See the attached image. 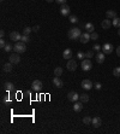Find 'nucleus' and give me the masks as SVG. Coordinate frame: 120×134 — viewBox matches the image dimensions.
<instances>
[{"instance_id":"f257e3e1","label":"nucleus","mask_w":120,"mask_h":134,"mask_svg":"<svg viewBox=\"0 0 120 134\" xmlns=\"http://www.w3.org/2000/svg\"><path fill=\"white\" fill-rule=\"evenodd\" d=\"M81 35H82V33H81L79 28H71L67 32V36H69L70 40H77V39L81 37Z\"/></svg>"},{"instance_id":"f03ea898","label":"nucleus","mask_w":120,"mask_h":134,"mask_svg":"<svg viewBox=\"0 0 120 134\" xmlns=\"http://www.w3.org/2000/svg\"><path fill=\"white\" fill-rule=\"evenodd\" d=\"M13 50H15V52H17V53H24V52L27 51L25 42H23V41H17L16 45L13 46Z\"/></svg>"},{"instance_id":"7ed1b4c3","label":"nucleus","mask_w":120,"mask_h":134,"mask_svg":"<svg viewBox=\"0 0 120 134\" xmlns=\"http://www.w3.org/2000/svg\"><path fill=\"white\" fill-rule=\"evenodd\" d=\"M42 87H43V85H42V82L40 80H34L33 81V83H31V89L34 91V92H41L42 91Z\"/></svg>"},{"instance_id":"20e7f679","label":"nucleus","mask_w":120,"mask_h":134,"mask_svg":"<svg viewBox=\"0 0 120 134\" xmlns=\"http://www.w3.org/2000/svg\"><path fill=\"white\" fill-rule=\"evenodd\" d=\"M92 68V63L90 59H83L82 61V69H83V71H89V70H91Z\"/></svg>"},{"instance_id":"39448f33","label":"nucleus","mask_w":120,"mask_h":134,"mask_svg":"<svg viewBox=\"0 0 120 134\" xmlns=\"http://www.w3.org/2000/svg\"><path fill=\"white\" fill-rule=\"evenodd\" d=\"M67 99H69L70 101L74 103V101H77V100L79 99V94H78L76 91H71V92L67 93Z\"/></svg>"},{"instance_id":"423d86ee","label":"nucleus","mask_w":120,"mask_h":134,"mask_svg":"<svg viewBox=\"0 0 120 134\" xmlns=\"http://www.w3.org/2000/svg\"><path fill=\"white\" fill-rule=\"evenodd\" d=\"M9 62H11L12 64H18L19 62H20V57H19V53H12L10 54L9 57Z\"/></svg>"},{"instance_id":"0eeeda50","label":"nucleus","mask_w":120,"mask_h":134,"mask_svg":"<svg viewBox=\"0 0 120 134\" xmlns=\"http://www.w3.org/2000/svg\"><path fill=\"white\" fill-rule=\"evenodd\" d=\"M66 68L70 70V71H76V69H77V63L74 59H69V62L66 64Z\"/></svg>"},{"instance_id":"6e6552de","label":"nucleus","mask_w":120,"mask_h":134,"mask_svg":"<svg viewBox=\"0 0 120 134\" xmlns=\"http://www.w3.org/2000/svg\"><path fill=\"white\" fill-rule=\"evenodd\" d=\"M102 50H103V53L104 54H111L113 52V45L107 42V44H103L102 46Z\"/></svg>"},{"instance_id":"1a4fd4ad","label":"nucleus","mask_w":120,"mask_h":134,"mask_svg":"<svg viewBox=\"0 0 120 134\" xmlns=\"http://www.w3.org/2000/svg\"><path fill=\"white\" fill-rule=\"evenodd\" d=\"M70 12H71L70 6H67L66 4L61 5V7H60V13H61L63 16H69V15H70Z\"/></svg>"},{"instance_id":"9d476101","label":"nucleus","mask_w":120,"mask_h":134,"mask_svg":"<svg viewBox=\"0 0 120 134\" xmlns=\"http://www.w3.org/2000/svg\"><path fill=\"white\" fill-rule=\"evenodd\" d=\"M10 39L12 40V41H20V39H22V36L19 34L18 32H11L10 33Z\"/></svg>"},{"instance_id":"9b49d317","label":"nucleus","mask_w":120,"mask_h":134,"mask_svg":"<svg viewBox=\"0 0 120 134\" xmlns=\"http://www.w3.org/2000/svg\"><path fill=\"white\" fill-rule=\"evenodd\" d=\"M89 40H91V39H90V34H89L88 32H86V33H83V34L81 35V37H79V41H81L82 44H88Z\"/></svg>"},{"instance_id":"f8f14e48","label":"nucleus","mask_w":120,"mask_h":134,"mask_svg":"<svg viewBox=\"0 0 120 134\" xmlns=\"http://www.w3.org/2000/svg\"><path fill=\"white\" fill-rule=\"evenodd\" d=\"M82 88L84 89H86V91H89V89H91L92 88V82L90 80H83L82 81Z\"/></svg>"},{"instance_id":"ddd939ff","label":"nucleus","mask_w":120,"mask_h":134,"mask_svg":"<svg viewBox=\"0 0 120 134\" xmlns=\"http://www.w3.org/2000/svg\"><path fill=\"white\" fill-rule=\"evenodd\" d=\"M113 26V23H112V21L109 18H107V19H103L101 23V27L102 29H109V28Z\"/></svg>"},{"instance_id":"4468645a","label":"nucleus","mask_w":120,"mask_h":134,"mask_svg":"<svg viewBox=\"0 0 120 134\" xmlns=\"http://www.w3.org/2000/svg\"><path fill=\"white\" fill-rule=\"evenodd\" d=\"M91 125L95 127V128H99V127H101L102 125V120H101V117H94L92 118V122H91Z\"/></svg>"},{"instance_id":"2eb2a0df","label":"nucleus","mask_w":120,"mask_h":134,"mask_svg":"<svg viewBox=\"0 0 120 134\" xmlns=\"http://www.w3.org/2000/svg\"><path fill=\"white\" fill-rule=\"evenodd\" d=\"M53 83H54V86L58 87V88H61V87L64 86V82H63V80H61L60 77H58V76H55V77L53 79Z\"/></svg>"},{"instance_id":"dca6fc26","label":"nucleus","mask_w":120,"mask_h":134,"mask_svg":"<svg viewBox=\"0 0 120 134\" xmlns=\"http://www.w3.org/2000/svg\"><path fill=\"white\" fill-rule=\"evenodd\" d=\"M82 109H83V103L82 101H74L73 104L74 112H79V111H82Z\"/></svg>"},{"instance_id":"f3484780","label":"nucleus","mask_w":120,"mask_h":134,"mask_svg":"<svg viewBox=\"0 0 120 134\" xmlns=\"http://www.w3.org/2000/svg\"><path fill=\"white\" fill-rule=\"evenodd\" d=\"M95 59H96V62L99 63V64L103 63L104 62V53L103 52H99V53L95 56Z\"/></svg>"},{"instance_id":"a211bd4d","label":"nucleus","mask_w":120,"mask_h":134,"mask_svg":"<svg viewBox=\"0 0 120 134\" xmlns=\"http://www.w3.org/2000/svg\"><path fill=\"white\" fill-rule=\"evenodd\" d=\"M72 50L71 48H66L64 51V53H63V57H64L65 59H71L72 58Z\"/></svg>"},{"instance_id":"6ab92c4d","label":"nucleus","mask_w":120,"mask_h":134,"mask_svg":"<svg viewBox=\"0 0 120 134\" xmlns=\"http://www.w3.org/2000/svg\"><path fill=\"white\" fill-rule=\"evenodd\" d=\"M12 69H13V64H12L11 62L4 64V71L5 72H11L12 71Z\"/></svg>"},{"instance_id":"aec40b11","label":"nucleus","mask_w":120,"mask_h":134,"mask_svg":"<svg viewBox=\"0 0 120 134\" xmlns=\"http://www.w3.org/2000/svg\"><path fill=\"white\" fill-rule=\"evenodd\" d=\"M106 17L109 18V19H113V18L117 17V12H115L114 10H108V11L106 12Z\"/></svg>"},{"instance_id":"412c9836","label":"nucleus","mask_w":120,"mask_h":134,"mask_svg":"<svg viewBox=\"0 0 120 134\" xmlns=\"http://www.w3.org/2000/svg\"><path fill=\"white\" fill-rule=\"evenodd\" d=\"M4 87H5V91L6 92H11V91H13V88H15V85L12 82H5Z\"/></svg>"},{"instance_id":"4be33fe9","label":"nucleus","mask_w":120,"mask_h":134,"mask_svg":"<svg viewBox=\"0 0 120 134\" xmlns=\"http://www.w3.org/2000/svg\"><path fill=\"white\" fill-rule=\"evenodd\" d=\"M84 28H85V30L88 32V33H94V29H95V27H94V24L92 23H86L85 26H84Z\"/></svg>"},{"instance_id":"5701e85b","label":"nucleus","mask_w":120,"mask_h":134,"mask_svg":"<svg viewBox=\"0 0 120 134\" xmlns=\"http://www.w3.org/2000/svg\"><path fill=\"white\" fill-rule=\"evenodd\" d=\"M63 71H64V70H63L61 67H56L55 69H54V75L58 76V77H60V76L63 75Z\"/></svg>"},{"instance_id":"b1692460","label":"nucleus","mask_w":120,"mask_h":134,"mask_svg":"<svg viewBox=\"0 0 120 134\" xmlns=\"http://www.w3.org/2000/svg\"><path fill=\"white\" fill-rule=\"evenodd\" d=\"M79 100H81L82 103H86V101H89V96H88L86 93H83V94L79 96Z\"/></svg>"},{"instance_id":"393cba45","label":"nucleus","mask_w":120,"mask_h":134,"mask_svg":"<svg viewBox=\"0 0 120 134\" xmlns=\"http://www.w3.org/2000/svg\"><path fill=\"white\" fill-rule=\"evenodd\" d=\"M113 27H115V28H120V18L119 17H115V18H113Z\"/></svg>"},{"instance_id":"a878e982","label":"nucleus","mask_w":120,"mask_h":134,"mask_svg":"<svg viewBox=\"0 0 120 134\" xmlns=\"http://www.w3.org/2000/svg\"><path fill=\"white\" fill-rule=\"evenodd\" d=\"M91 122H92V118H91V117L85 116V117L83 118V123H84V125L89 126V125H91Z\"/></svg>"},{"instance_id":"bb28decb","label":"nucleus","mask_w":120,"mask_h":134,"mask_svg":"<svg viewBox=\"0 0 120 134\" xmlns=\"http://www.w3.org/2000/svg\"><path fill=\"white\" fill-rule=\"evenodd\" d=\"M113 75H114L115 77H120V67L114 68V70H113Z\"/></svg>"},{"instance_id":"cd10ccee","label":"nucleus","mask_w":120,"mask_h":134,"mask_svg":"<svg viewBox=\"0 0 120 134\" xmlns=\"http://www.w3.org/2000/svg\"><path fill=\"white\" fill-rule=\"evenodd\" d=\"M31 32H33V28L25 27V28H24V30H23V34H24V35H29Z\"/></svg>"},{"instance_id":"c85d7f7f","label":"nucleus","mask_w":120,"mask_h":134,"mask_svg":"<svg viewBox=\"0 0 120 134\" xmlns=\"http://www.w3.org/2000/svg\"><path fill=\"white\" fill-rule=\"evenodd\" d=\"M6 52H11V50H13V46L11 44H6V46H5V48H4Z\"/></svg>"},{"instance_id":"c756f323","label":"nucleus","mask_w":120,"mask_h":134,"mask_svg":"<svg viewBox=\"0 0 120 134\" xmlns=\"http://www.w3.org/2000/svg\"><path fill=\"white\" fill-rule=\"evenodd\" d=\"M77 58H78V59H81V61H83L84 58H85V53H83V52H81V51H79V52L77 53Z\"/></svg>"},{"instance_id":"7c9ffc66","label":"nucleus","mask_w":120,"mask_h":134,"mask_svg":"<svg viewBox=\"0 0 120 134\" xmlns=\"http://www.w3.org/2000/svg\"><path fill=\"white\" fill-rule=\"evenodd\" d=\"M90 39H91V40H97V39H99V34L95 33V32L91 33V34H90Z\"/></svg>"},{"instance_id":"2f4dec72","label":"nucleus","mask_w":120,"mask_h":134,"mask_svg":"<svg viewBox=\"0 0 120 134\" xmlns=\"http://www.w3.org/2000/svg\"><path fill=\"white\" fill-rule=\"evenodd\" d=\"M94 57V52L92 51H86L85 52V58H92Z\"/></svg>"},{"instance_id":"473e14b6","label":"nucleus","mask_w":120,"mask_h":134,"mask_svg":"<svg viewBox=\"0 0 120 134\" xmlns=\"http://www.w3.org/2000/svg\"><path fill=\"white\" fill-rule=\"evenodd\" d=\"M20 41H23V42L27 44V42L29 41V35H24V34H23V35H22V39H20Z\"/></svg>"},{"instance_id":"72a5a7b5","label":"nucleus","mask_w":120,"mask_h":134,"mask_svg":"<svg viewBox=\"0 0 120 134\" xmlns=\"http://www.w3.org/2000/svg\"><path fill=\"white\" fill-rule=\"evenodd\" d=\"M2 103H4V104H10V103H11L9 96H6V97H4V98H2Z\"/></svg>"},{"instance_id":"f704fd0d","label":"nucleus","mask_w":120,"mask_h":134,"mask_svg":"<svg viewBox=\"0 0 120 134\" xmlns=\"http://www.w3.org/2000/svg\"><path fill=\"white\" fill-rule=\"evenodd\" d=\"M70 22L71 23H77L78 22V18L76 17V16H70Z\"/></svg>"},{"instance_id":"c9c22d12","label":"nucleus","mask_w":120,"mask_h":134,"mask_svg":"<svg viewBox=\"0 0 120 134\" xmlns=\"http://www.w3.org/2000/svg\"><path fill=\"white\" fill-rule=\"evenodd\" d=\"M94 88L97 89V91H100V89L102 88V85L100 83V82H96V83H95V86H94Z\"/></svg>"},{"instance_id":"e433bc0d","label":"nucleus","mask_w":120,"mask_h":134,"mask_svg":"<svg viewBox=\"0 0 120 134\" xmlns=\"http://www.w3.org/2000/svg\"><path fill=\"white\" fill-rule=\"evenodd\" d=\"M92 48H94V51H96V52H99V51H100V50H101L102 47L101 46H100V45H95V46H94V47H92Z\"/></svg>"},{"instance_id":"4c0bfd02","label":"nucleus","mask_w":120,"mask_h":134,"mask_svg":"<svg viewBox=\"0 0 120 134\" xmlns=\"http://www.w3.org/2000/svg\"><path fill=\"white\" fill-rule=\"evenodd\" d=\"M0 46H1L2 48H5V46H6V41H5L4 39H1V40H0Z\"/></svg>"},{"instance_id":"58836bf2","label":"nucleus","mask_w":120,"mask_h":134,"mask_svg":"<svg viewBox=\"0 0 120 134\" xmlns=\"http://www.w3.org/2000/svg\"><path fill=\"white\" fill-rule=\"evenodd\" d=\"M56 4H60V5H64V4H66V0H55Z\"/></svg>"},{"instance_id":"ea45409f","label":"nucleus","mask_w":120,"mask_h":134,"mask_svg":"<svg viewBox=\"0 0 120 134\" xmlns=\"http://www.w3.org/2000/svg\"><path fill=\"white\" fill-rule=\"evenodd\" d=\"M38 29H40V26H35L33 28V32H38Z\"/></svg>"},{"instance_id":"a19ab883","label":"nucleus","mask_w":120,"mask_h":134,"mask_svg":"<svg viewBox=\"0 0 120 134\" xmlns=\"http://www.w3.org/2000/svg\"><path fill=\"white\" fill-rule=\"evenodd\" d=\"M0 36H1V39H4V36H5V32L1 29V32H0Z\"/></svg>"},{"instance_id":"79ce46f5","label":"nucleus","mask_w":120,"mask_h":134,"mask_svg":"<svg viewBox=\"0 0 120 134\" xmlns=\"http://www.w3.org/2000/svg\"><path fill=\"white\" fill-rule=\"evenodd\" d=\"M117 54H118V56L120 57V46L118 47V48H117Z\"/></svg>"},{"instance_id":"37998d69","label":"nucleus","mask_w":120,"mask_h":134,"mask_svg":"<svg viewBox=\"0 0 120 134\" xmlns=\"http://www.w3.org/2000/svg\"><path fill=\"white\" fill-rule=\"evenodd\" d=\"M53 1H55V0H47V2H53Z\"/></svg>"},{"instance_id":"c03bdc74","label":"nucleus","mask_w":120,"mask_h":134,"mask_svg":"<svg viewBox=\"0 0 120 134\" xmlns=\"http://www.w3.org/2000/svg\"><path fill=\"white\" fill-rule=\"evenodd\" d=\"M118 35H120V28H118Z\"/></svg>"},{"instance_id":"a18cd8bd","label":"nucleus","mask_w":120,"mask_h":134,"mask_svg":"<svg viewBox=\"0 0 120 134\" xmlns=\"http://www.w3.org/2000/svg\"><path fill=\"white\" fill-rule=\"evenodd\" d=\"M1 1H4V0H1Z\"/></svg>"}]
</instances>
